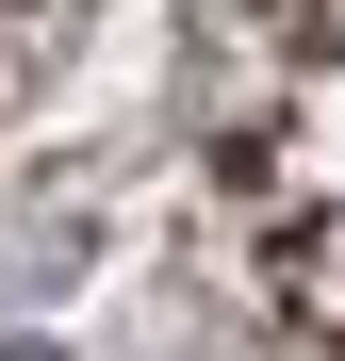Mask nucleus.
I'll return each mask as SVG.
<instances>
[{
    "mask_svg": "<svg viewBox=\"0 0 345 361\" xmlns=\"http://www.w3.org/2000/svg\"><path fill=\"white\" fill-rule=\"evenodd\" d=\"M198 164L263 312L345 361V0H198Z\"/></svg>",
    "mask_w": 345,
    "mask_h": 361,
    "instance_id": "f257e3e1",
    "label": "nucleus"
},
{
    "mask_svg": "<svg viewBox=\"0 0 345 361\" xmlns=\"http://www.w3.org/2000/svg\"><path fill=\"white\" fill-rule=\"evenodd\" d=\"M83 33V0H0V99H33V66Z\"/></svg>",
    "mask_w": 345,
    "mask_h": 361,
    "instance_id": "f03ea898",
    "label": "nucleus"
}]
</instances>
